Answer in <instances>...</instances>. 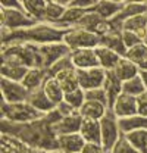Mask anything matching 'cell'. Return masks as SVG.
<instances>
[{
	"label": "cell",
	"mask_w": 147,
	"mask_h": 153,
	"mask_svg": "<svg viewBox=\"0 0 147 153\" xmlns=\"http://www.w3.org/2000/svg\"><path fill=\"white\" fill-rule=\"evenodd\" d=\"M63 116L55 109L50 114L44 115L41 119L30 124H10L1 119V134H9L24 141L27 146L43 150V152L59 153L57 135L53 131V125L57 124Z\"/></svg>",
	"instance_id": "obj_1"
},
{
	"label": "cell",
	"mask_w": 147,
	"mask_h": 153,
	"mask_svg": "<svg viewBox=\"0 0 147 153\" xmlns=\"http://www.w3.org/2000/svg\"><path fill=\"white\" fill-rule=\"evenodd\" d=\"M66 28H60L55 24L38 22L31 28L18 31H4L1 30V44L7 43H31V44H52L60 43L66 34Z\"/></svg>",
	"instance_id": "obj_2"
},
{
	"label": "cell",
	"mask_w": 147,
	"mask_h": 153,
	"mask_svg": "<svg viewBox=\"0 0 147 153\" xmlns=\"http://www.w3.org/2000/svg\"><path fill=\"white\" fill-rule=\"evenodd\" d=\"M1 62H9L25 68H43L40 46L31 43L1 44Z\"/></svg>",
	"instance_id": "obj_3"
},
{
	"label": "cell",
	"mask_w": 147,
	"mask_h": 153,
	"mask_svg": "<svg viewBox=\"0 0 147 153\" xmlns=\"http://www.w3.org/2000/svg\"><path fill=\"white\" fill-rule=\"evenodd\" d=\"M44 115L34 109L28 102L22 103H4L1 102V119L10 124H30L41 119Z\"/></svg>",
	"instance_id": "obj_4"
},
{
	"label": "cell",
	"mask_w": 147,
	"mask_h": 153,
	"mask_svg": "<svg viewBox=\"0 0 147 153\" xmlns=\"http://www.w3.org/2000/svg\"><path fill=\"white\" fill-rule=\"evenodd\" d=\"M63 43L74 50H79V49H96L100 46V37L90 33L85 28L81 27H74L69 28L63 37Z\"/></svg>",
	"instance_id": "obj_5"
},
{
	"label": "cell",
	"mask_w": 147,
	"mask_h": 153,
	"mask_svg": "<svg viewBox=\"0 0 147 153\" xmlns=\"http://www.w3.org/2000/svg\"><path fill=\"white\" fill-rule=\"evenodd\" d=\"M0 24H1V30L4 31H18V30L31 28L38 22L30 18L24 9L0 7Z\"/></svg>",
	"instance_id": "obj_6"
},
{
	"label": "cell",
	"mask_w": 147,
	"mask_h": 153,
	"mask_svg": "<svg viewBox=\"0 0 147 153\" xmlns=\"http://www.w3.org/2000/svg\"><path fill=\"white\" fill-rule=\"evenodd\" d=\"M100 127H102V146L106 152H110L113 146L122 137L121 128H119V121L110 109L100 119Z\"/></svg>",
	"instance_id": "obj_7"
},
{
	"label": "cell",
	"mask_w": 147,
	"mask_h": 153,
	"mask_svg": "<svg viewBox=\"0 0 147 153\" xmlns=\"http://www.w3.org/2000/svg\"><path fill=\"white\" fill-rule=\"evenodd\" d=\"M0 90H1V102L9 105L27 102L30 96V91L24 87L22 82L9 81L6 78L0 79Z\"/></svg>",
	"instance_id": "obj_8"
},
{
	"label": "cell",
	"mask_w": 147,
	"mask_h": 153,
	"mask_svg": "<svg viewBox=\"0 0 147 153\" xmlns=\"http://www.w3.org/2000/svg\"><path fill=\"white\" fill-rule=\"evenodd\" d=\"M78 72V82H79V88H82L84 91L94 90V88H102L105 85L106 81V74L108 71H105L100 66L90 68V69H76Z\"/></svg>",
	"instance_id": "obj_9"
},
{
	"label": "cell",
	"mask_w": 147,
	"mask_h": 153,
	"mask_svg": "<svg viewBox=\"0 0 147 153\" xmlns=\"http://www.w3.org/2000/svg\"><path fill=\"white\" fill-rule=\"evenodd\" d=\"M40 55H41V60H43V68L49 69L57 60L69 56L71 49L63 41L52 43V44H43V46H40Z\"/></svg>",
	"instance_id": "obj_10"
},
{
	"label": "cell",
	"mask_w": 147,
	"mask_h": 153,
	"mask_svg": "<svg viewBox=\"0 0 147 153\" xmlns=\"http://www.w3.org/2000/svg\"><path fill=\"white\" fill-rule=\"evenodd\" d=\"M76 27L85 28V30H88L90 33L99 36V37L108 34V33H110V31L113 30L110 21H106V19H103L102 16H99L93 9L88 10V12L82 16V19L76 24Z\"/></svg>",
	"instance_id": "obj_11"
},
{
	"label": "cell",
	"mask_w": 147,
	"mask_h": 153,
	"mask_svg": "<svg viewBox=\"0 0 147 153\" xmlns=\"http://www.w3.org/2000/svg\"><path fill=\"white\" fill-rule=\"evenodd\" d=\"M144 13H147V1H125L124 9L110 21V24L115 30L122 31V24L127 19L138 16V15H144Z\"/></svg>",
	"instance_id": "obj_12"
},
{
	"label": "cell",
	"mask_w": 147,
	"mask_h": 153,
	"mask_svg": "<svg viewBox=\"0 0 147 153\" xmlns=\"http://www.w3.org/2000/svg\"><path fill=\"white\" fill-rule=\"evenodd\" d=\"M110 111L113 112V115L118 119L129 118V116L137 115V97L122 93L116 99V102L113 103V106L110 108Z\"/></svg>",
	"instance_id": "obj_13"
},
{
	"label": "cell",
	"mask_w": 147,
	"mask_h": 153,
	"mask_svg": "<svg viewBox=\"0 0 147 153\" xmlns=\"http://www.w3.org/2000/svg\"><path fill=\"white\" fill-rule=\"evenodd\" d=\"M85 146V140L79 133L57 135L59 153H81Z\"/></svg>",
	"instance_id": "obj_14"
},
{
	"label": "cell",
	"mask_w": 147,
	"mask_h": 153,
	"mask_svg": "<svg viewBox=\"0 0 147 153\" xmlns=\"http://www.w3.org/2000/svg\"><path fill=\"white\" fill-rule=\"evenodd\" d=\"M71 60L75 69H90L99 66L96 49H79L71 52Z\"/></svg>",
	"instance_id": "obj_15"
},
{
	"label": "cell",
	"mask_w": 147,
	"mask_h": 153,
	"mask_svg": "<svg viewBox=\"0 0 147 153\" xmlns=\"http://www.w3.org/2000/svg\"><path fill=\"white\" fill-rule=\"evenodd\" d=\"M82 121H84V118L76 111V112H74L72 115L63 116L57 124H55V125H53V131L56 133V135L79 133L81 125H82Z\"/></svg>",
	"instance_id": "obj_16"
},
{
	"label": "cell",
	"mask_w": 147,
	"mask_h": 153,
	"mask_svg": "<svg viewBox=\"0 0 147 153\" xmlns=\"http://www.w3.org/2000/svg\"><path fill=\"white\" fill-rule=\"evenodd\" d=\"M1 153H50L37 150L30 146H27L24 141L19 138L9 135V134H1Z\"/></svg>",
	"instance_id": "obj_17"
},
{
	"label": "cell",
	"mask_w": 147,
	"mask_h": 153,
	"mask_svg": "<svg viewBox=\"0 0 147 153\" xmlns=\"http://www.w3.org/2000/svg\"><path fill=\"white\" fill-rule=\"evenodd\" d=\"M27 102H28L34 109H37L40 114H43V115L50 114L52 111L56 109V105L46 96L43 87L38 88V90H36V91H31L30 96H28V100H27Z\"/></svg>",
	"instance_id": "obj_18"
},
{
	"label": "cell",
	"mask_w": 147,
	"mask_h": 153,
	"mask_svg": "<svg viewBox=\"0 0 147 153\" xmlns=\"http://www.w3.org/2000/svg\"><path fill=\"white\" fill-rule=\"evenodd\" d=\"M100 46L108 47L110 50L116 52L118 55L124 57L127 55V47L124 44V38H122V31L121 30H112L110 33L105 34L100 37Z\"/></svg>",
	"instance_id": "obj_19"
},
{
	"label": "cell",
	"mask_w": 147,
	"mask_h": 153,
	"mask_svg": "<svg viewBox=\"0 0 147 153\" xmlns=\"http://www.w3.org/2000/svg\"><path fill=\"white\" fill-rule=\"evenodd\" d=\"M79 134L85 140V143H93V144H102V127L100 121L96 119H84Z\"/></svg>",
	"instance_id": "obj_20"
},
{
	"label": "cell",
	"mask_w": 147,
	"mask_h": 153,
	"mask_svg": "<svg viewBox=\"0 0 147 153\" xmlns=\"http://www.w3.org/2000/svg\"><path fill=\"white\" fill-rule=\"evenodd\" d=\"M125 1H115V0H102L93 7V10L106 21H112L122 9Z\"/></svg>",
	"instance_id": "obj_21"
},
{
	"label": "cell",
	"mask_w": 147,
	"mask_h": 153,
	"mask_svg": "<svg viewBox=\"0 0 147 153\" xmlns=\"http://www.w3.org/2000/svg\"><path fill=\"white\" fill-rule=\"evenodd\" d=\"M47 76H49V72L44 68H30L25 78H24V81H22V84L31 93V91H36V90L43 87Z\"/></svg>",
	"instance_id": "obj_22"
},
{
	"label": "cell",
	"mask_w": 147,
	"mask_h": 153,
	"mask_svg": "<svg viewBox=\"0 0 147 153\" xmlns=\"http://www.w3.org/2000/svg\"><path fill=\"white\" fill-rule=\"evenodd\" d=\"M108 111H109V106L105 105V103H100V102H96V100H85V103L81 106V109L78 112L81 114V116L84 119L100 121L108 114Z\"/></svg>",
	"instance_id": "obj_23"
},
{
	"label": "cell",
	"mask_w": 147,
	"mask_h": 153,
	"mask_svg": "<svg viewBox=\"0 0 147 153\" xmlns=\"http://www.w3.org/2000/svg\"><path fill=\"white\" fill-rule=\"evenodd\" d=\"M59 81V84L62 85L65 94L66 93H71L79 88V82H78V72L75 68H66L60 72H57L56 75H53Z\"/></svg>",
	"instance_id": "obj_24"
},
{
	"label": "cell",
	"mask_w": 147,
	"mask_h": 153,
	"mask_svg": "<svg viewBox=\"0 0 147 153\" xmlns=\"http://www.w3.org/2000/svg\"><path fill=\"white\" fill-rule=\"evenodd\" d=\"M96 55H97V60H99V66L103 68L105 71H113L122 57L116 52L110 50L108 47H103V46L96 47Z\"/></svg>",
	"instance_id": "obj_25"
},
{
	"label": "cell",
	"mask_w": 147,
	"mask_h": 153,
	"mask_svg": "<svg viewBox=\"0 0 147 153\" xmlns=\"http://www.w3.org/2000/svg\"><path fill=\"white\" fill-rule=\"evenodd\" d=\"M25 13L36 22H46V0H22Z\"/></svg>",
	"instance_id": "obj_26"
},
{
	"label": "cell",
	"mask_w": 147,
	"mask_h": 153,
	"mask_svg": "<svg viewBox=\"0 0 147 153\" xmlns=\"http://www.w3.org/2000/svg\"><path fill=\"white\" fill-rule=\"evenodd\" d=\"M122 81L113 74V71H108L106 74V81H105V91L108 94V100H109V109L113 106V103L116 102V99L122 94Z\"/></svg>",
	"instance_id": "obj_27"
},
{
	"label": "cell",
	"mask_w": 147,
	"mask_h": 153,
	"mask_svg": "<svg viewBox=\"0 0 147 153\" xmlns=\"http://www.w3.org/2000/svg\"><path fill=\"white\" fill-rule=\"evenodd\" d=\"M113 74L118 76L122 82L132 79L134 76L140 75V68L138 65H135L134 62L128 60L127 57H121V60L118 62L116 68L113 69Z\"/></svg>",
	"instance_id": "obj_28"
},
{
	"label": "cell",
	"mask_w": 147,
	"mask_h": 153,
	"mask_svg": "<svg viewBox=\"0 0 147 153\" xmlns=\"http://www.w3.org/2000/svg\"><path fill=\"white\" fill-rule=\"evenodd\" d=\"M118 121H119V128H121L122 135H127L134 131H140V130H147V118L138 114L129 116V118L118 119Z\"/></svg>",
	"instance_id": "obj_29"
},
{
	"label": "cell",
	"mask_w": 147,
	"mask_h": 153,
	"mask_svg": "<svg viewBox=\"0 0 147 153\" xmlns=\"http://www.w3.org/2000/svg\"><path fill=\"white\" fill-rule=\"evenodd\" d=\"M43 90H44L46 96L55 103L56 106L65 100V91H63L62 85L59 84V81L55 76H47V79L43 84Z\"/></svg>",
	"instance_id": "obj_30"
},
{
	"label": "cell",
	"mask_w": 147,
	"mask_h": 153,
	"mask_svg": "<svg viewBox=\"0 0 147 153\" xmlns=\"http://www.w3.org/2000/svg\"><path fill=\"white\" fill-rule=\"evenodd\" d=\"M30 68L15 65V63H9V62H1V78H6L9 81H15V82H22L24 78L27 75Z\"/></svg>",
	"instance_id": "obj_31"
},
{
	"label": "cell",
	"mask_w": 147,
	"mask_h": 153,
	"mask_svg": "<svg viewBox=\"0 0 147 153\" xmlns=\"http://www.w3.org/2000/svg\"><path fill=\"white\" fill-rule=\"evenodd\" d=\"M69 0L66 1H47V7H46V22L49 24H57L62 16L65 15L66 9H68Z\"/></svg>",
	"instance_id": "obj_32"
},
{
	"label": "cell",
	"mask_w": 147,
	"mask_h": 153,
	"mask_svg": "<svg viewBox=\"0 0 147 153\" xmlns=\"http://www.w3.org/2000/svg\"><path fill=\"white\" fill-rule=\"evenodd\" d=\"M122 30L132 31V33L138 34V36L141 37V40H143L147 33V13L127 19V21L122 24Z\"/></svg>",
	"instance_id": "obj_33"
},
{
	"label": "cell",
	"mask_w": 147,
	"mask_h": 153,
	"mask_svg": "<svg viewBox=\"0 0 147 153\" xmlns=\"http://www.w3.org/2000/svg\"><path fill=\"white\" fill-rule=\"evenodd\" d=\"M144 91H146V87H144V81H143L141 75L134 76L132 79L125 81L122 84V93H125V94L138 97L140 94H143Z\"/></svg>",
	"instance_id": "obj_34"
},
{
	"label": "cell",
	"mask_w": 147,
	"mask_h": 153,
	"mask_svg": "<svg viewBox=\"0 0 147 153\" xmlns=\"http://www.w3.org/2000/svg\"><path fill=\"white\" fill-rule=\"evenodd\" d=\"M125 138L141 153H147V130L134 131L125 135Z\"/></svg>",
	"instance_id": "obj_35"
},
{
	"label": "cell",
	"mask_w": 147,
	"mask_h": 153,
	"mask_svg": "<svg viewBox=\"0 0 147 153\" xmlns=\"http://www.w3.org/2000/svg\"><path fill=\"white\" fill-rule=\"evenodd\" d=\"M124 57H127L128 60L134 62L135 65L140 66L147 59V46L144 43H140V44H137V46L128 49V50H127V55Z\"/></svg>",
	"instance_id": "obj_36"
},
{
	"label": "cell",
	"mask_w": 147,
	"mask_h": 153,
	"mask_svg": "<svg viewBox=\"0 0 147 153\" xmlns=\"http://www.w3.org/2000/svg\"><path fill=\"white\" fill-rule=\"evenodd\" d=\"M65 102L69 103L75 111H79L81 106L85 103V91L82 88H78L75 91H71V93H66L65 94Z\"/></svg>",
	"instance_id": "obj_37"
},
{
	"label": "cell",
	"mask_w": 147,
	"mask_h": 153,
	"mask_svg": "<svg viewBox=\"0 0 147 153\" xmlns=\"http://www.w3.org/2000/svg\"><path fill=\"white\" fill-rule=\"evenodd\" d=\"M110 152L112 153H141V152H138L128 140L125 138V135H122V137L119 138V141L113 146V149H112Z\"/></svg>",
	"instance_id": "obj_38"
},
{
	"label": "cell",
	"mask_w": 147,
	"mask_h": 153,
	"mask_svg": "<svg viewBox=\"0 0 147 153\" xmlns=\"http://www.w3.org/2000/svg\"><path fill=\"white\" fill-rule=\"evenodd\" d=\"M85 100H96L100 103H105L109 106V100H108V94L105 91V88H94V90H88L85 91Z\"/></svg>",
	"instance_id": "obj_39"
},
{
	"label": "cell",
	"mask_w": 147,
	"mask_h": 153,
	"mask_svg": "<svg viewBox=\"0 0 147 153\" xmlns=\"http://www.w3.org/2000/svg\"><path fill=\"white\" fill-rule=\"evenodd\" d=\"M72 60H71V55L66 57H63V59H60V60H57L55 65H52L49 69H47V72H49V75L53 76L56 75L57 72H60V71H63V69H66V68H72Z\"/></svg>",
	"instance_id": "obj_40"
},
{
	"label": "cell",
	"mask_w": 147,
	"mask_h": 153,
	"mask_svg": "<svg viewBox=\"0 0 147 153\" xmlns=\"http://www.w3.org/2000/svg\"><path fill=\"white\" fill-rule=\"evenodd\" d=\"M122 38H124V44H125L127 50L137 46V44H140V43H143V40L138 34H135L132 31H127V30H122Z\"/></svg>",
	"instance_id": "obj_41"
},
{
	"label": "cell",
	"mask_w": 147,
	"mask_h": 153,
	"mask_svg": "<svg viewBox=\"0 0 147 153\" xmlns=\"http://www.w3.org/2000/svg\"><path fill=\"white\" fill-rule=\"evenodd\" d=\"M137 114L147 118V90L137 97Z\"/></svg>",
	"instance_id": "obj_42"
},
{
	"label": "cell",
	"mask_w": 147,
	"mask_h": 153,
	"mask_svg": "<svg viewBox=\"0 0 147 153\" xmlns=\"http://www.w3.org/2000/svg\"><path fill=\"white\" fill-rule=\"evenodd\" d=\"M81 153H106L102 144H93V143H85L84 149Z\"/></svg>",
	"instance_id": "obj_43"
},
{
	"label": "cell",
	"mask_w": 147,
	"mask_h": 153,
	"mask_svg": "<svg viewBox=\"0 0 147 153\" xmlns=\"http://www.w3.org/2000/svg\"><path fill=\"white\" fill-rule=\"evenodd\" d=\"M0 7H4V9H24L22 0H3L0 3Z\"/></svg>",
	"instance_id": "obj_44"
},
{
	"label": "cell",
	"mask_w": 147,
	"mask_h": 153,
	"mask_svg": "<svg viewBox=\"0 0 147 153\" xmlns=\"http://www.w3.org/2000/svg\"><path fill=\"white\" fill-rule=\"evenodd\" d=\"M56 109H57V111L62 114V116H68V115H72L74 112H76L72 106H71L69 103H66L65 100H63L62 103H59V105L56 106Z\"/></svg>",
	"instance_id": "obj_45"
},
{
	"label": "cell",
	"mask_w": 147,
	"mask_h": 153,
	"mask_svg": "<svg viewBox=\"0 0 147 153\" xmlns=\"http://www.w3.org/2000/svg\"><path fill=\"white\" fill-rule=\"evenodd\" d=\"M140 75H141L143 81H144V87H146V90H147V72L146 71H140Z\"/></svg>",
	"instance_id": "obj_46"
},
{
	"label": "cell",
	"mask_w": 147,
	"mask_h": 153,
	"mask_svg": "<svg viewBox=\"0 0 147 153\" xmlns=\"http://www.w3.org/2000/svg\"><path fill=\"white\" fill-rule=\"evenodd\" d=\"M138 68H140V71H146L147 72V59L141 63V65H140V66H138Z\"/></svg>",
	"instance_id": "obj_47"
},
{
	"label": "cell",
	"mask_w": 147,
	"mask_h": 153,
	"mask_svg": "<svg viewBox=\"0 0 147 153\" xmlns=\"http://www.w3.org/2000/svg\"><path fill=\"white\" fill-rule=\"evenodd\" d=\"M143 43L147 46V33H146V36H144V38H143Z\"/></svg>",
	"instance_id": "obj_48"
},
{
	"label": "cell",
	"mask_w": 147,
	"mask_h": 153,
	"mask_svg": "<svg viewBox=\"0 0 147 153\" xmlns=\"http://www.w3.org/2000/svg\"><path fill=\"white\" fill-rule=\"evenodd\" d=\"M106 153H112V152H106Z\"/></svg>",
	"instance_id": "obj_49"
}]
</instances>
